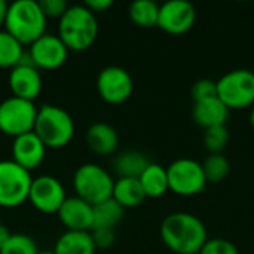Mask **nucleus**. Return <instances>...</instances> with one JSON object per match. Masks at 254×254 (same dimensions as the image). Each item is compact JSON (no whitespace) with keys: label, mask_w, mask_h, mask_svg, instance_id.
<instances>
[{"label":"nucleus","mask_w":254,"mask_h":254,"mask_svg":"<svg viewBox=\"0 0 254 254\" xmlns=\"http://www.w3.org/2000/svg\"><path fill=\"white\" fill-rule=\"evenodd\" d=\"M190 95H192L193 103H201V101L217 98V82L211 79H199L192 85Z\"/></svg>","instance_id":"29"},{"label":"nucleus","mask_w":254,"mask_h":254,"mask_svg":"<svg viewBox=\"0 0 254 254\" xmlns=\"http://www.w3.org/2000/svg\"><path fill=\"white\" fill-rule=\"evenodd\" d=\"M198 254H240L235 244L225 238H211L207 240Z\"/></svg>","instance_id":"30"},{"label":"nucleus","mask_w":254,"mask_h":254,"mask_svg":"<svg viewBox=\"0 0 254 254\" xmlns=\"http://www.w3.org/2000/svg\"><path fill=\"white\" fill-rule=\"evenodd\" d=\"M112 198L124 208H134L146 199V195L138 179H118L113 185Z\"/></svg>","instance_id":"22"},{"label":"nucleus","mask_w":254,"mask_h":254,"mask_svg":"<svg viewBox=\"0 0 254 254\" xmlns=\"http://www.w3.org/2000/svg\"><path fill=\"white\" fill-rule=\"evenodd\" d=\"M115 180L110 173L97 164L80 165L73 176V189L76 196L91 205L112 198Z\"/></svg>","instance_id":"5"},{"label":"nucleus","mask_w":254,"mask_h":254,"mask_svg":"<svg viewBox=\"0 0 254 254\" xmlns=\"http://www.w3.org/2000/svg\"><path fill=\"white\" fill-rule=\"evenodd\" d=\"M57 214L67 231L89 232L92 229V205L76 195L67 196Z\"/></svg>","instance_id":"16"},{"label":"nucleus","mask_w":254,"mask_h":254,"mask_svg":"<svg viewBox=\"0 0 254 254\" xmlns=\"http://www.w3.org/2000/svg\"><path fill=\"white\" fill-rule=\"evenodd\" d=\"M150 161L147 156L137 150H127L118 155L113 161V170L119 179H140Z\"/></svg>","instance_id":"20"},{"label":"nucleus","mask_w":254,"mask_h":254,"mask_svg":"<svg viewBox=\"0 0 254 254\" xmlns=\"http://www.w3.org/2000/svg\"><path fill=\"white\" fill-rule=\"evenodd\" d=\"M131 21L143 28L158 27L159 4L152 0H135L129 4L128 9Z\"/></svg>","instance_id":"24"},{"label":"nucleus","mask_w":254,"mask_h":254,"mask_svg":"<svg viewBox=\"0 0 254 254\" xmlns=\"http://www.w3.org/2000/svg\"><path fill=\"white\" fill-rule=\"evenodd\" d=\"M46 147L34 131L22 134L13 138L12 143V161L27 171L36 170L45 159Z\"/></svg>","instance_id":"15"},{"label":"nucleus","mask_w":254,"mask_h":254,"mask_svg":"<svg viewBox=\"0 0 254 254\" xmlns=\"http://www.w3.org/2000/svg\"><path fill=\"white\" fill-rule=\"evenodd\" d=\"M91 12L94 13H100V12H104L107 10L109 7L113 6V0H88L83 3Z\"/></svg>","instance_id":"33"},{"label":"nucleus","mask_w":254,"mask_h":254,"mask_svg":"<svg viewBox=\"0 0 254 254\" xmlns=\"http://www.w3.org/2000/svg\"><path fill=\"white\" fill-rule=\"evenodd\" d=\"M92 243L95 250H107L115 244L116 235H115V229H91L89 231Z\"/></svg>","instance_id":"31"},{"label":"nucleus","mask_w":254,"mask_h":254,"mask_svg":"<svg viewBox=\"0 0 254 254\" xmlns=\"http://www.w3.org/2000/svg\"><path fill=\"white\" fill-rule=\"evenodd\" d=\"M24 46L4 28L0 30V68H13L22 60Z\"/></svg>","instance_id":"25"},{"label":"nucleus","mask_w":254,"mask_h":254,"mask_svg":"<svg viewBox=\"0 0 254 254\" xmlns=\"http://www.w3.org/2000/svg\"><path fill=\"white\" fill-rule=\"evenodd\" d=\"M37 109L34 101L9 97L0 103V131L9 137H19L34 129Z\"/></svg>","instance_id":"8"},{"label":"nucleus","mask_w":254,"mask_h":254,"mask_svg":"<svg viewBox=\"0 0 254 254\" xmlns=\"http://www.w3.org/2000/svg\"><path fill=\"white\" fill-rule=\"evenodd\" d=\"M97 91L109 104L125 103L134 91L131 74L119 65H107L97 76Z\"/></svg>","instance_id":"11"},{"label":"nucleus","mask_w":254,"mask_h":254,"mask_svg":"<svg viewBox=\"0 0 254 254\" xmlns=\"http://www.w3.org/2000/svg\"><path fill=\"white\" fill-rule=\"evenodd\" d=\"M30 171L16 162L0 161V208H15L28 199L31 186Z\"/></svg>","instance_id":"7"},{"label":"nucleus","mask_w":254,"mask_h":254,"mask_svg":"<svg viewBox=\"0 0 254 254\" xmlns=\"http://www.w3.org/2000/svg\"><path fill=\"white\" fill-rule=\"evenodd\" d=\"M33 131L46 149H60L73 140L74 121L63 107L45 104L37 109Z\"/></svg>","instance_id":"4"},{"label":"nucleus","mask_w":254,"mask_h":254,"mask_svg":"<svg viewBox=\"0 0 254 254\" xmlns=\"http://www.w3.org/2000/svg\"><path fill=\"white\" fill-rule=\"evenodd\" d=\"M201 165L207 183H220L231 173V162L225 155H210Z\"/></svg>","instance_id":"26"},{"label":"nucleus","mask_w":254,"mask_h":254,"mask_svg":"<svg viewBox=\"0 0 254 254\" xmlns=\"http://www.w3.org/2000/svg\"><path fill=\"white\" fill-rule=\"evenodd\" d=\"M48 18L36 0H16L9 4L4 30L22 46L31 45L46 33Z\"/></svg>","instance_id":"3"},{"label":"nucleus","mask_w":254,"mask_h":254,"mask_svg":"<svg viewBox=\"0 0 254 254\" xmlns=\"http://www.w3.org/2000/svg\"><path fill=\"white\" fill-rule=\"evenodd\" d=\"M170 190L180 196H193L205 189L202 165L189 158H180L167 168Z\"/></svg>","instance_id":"9"},{"label":"nucleus","mask_w":254,"mask_h":254,"mask_svg":"<svg viewBox=\"0 0 254 254\" xmlns=\"http://www.w3.org/2000/svg\"><path fill=\"white\" fill-rule=\"evenodd\" d=\"M229 113L231 110L219 98L193 103V107H192V118L195 124L204 129L226 125L229 119Z\"/></svg>","instance_id":"18"},{"label":"nucleus","mask_w":254,"mask_h":254,"mask_svg":"<svg viewBox=\"0 0 254 254\" xmlns=\"http://www.w3.org/2000/svg\"><path fill=\"white\" fill-rule=\"evenodd\" d=\"M217 98L229 110L254 106V71L237 68L217 80Z\"/></svg>","instance_id":"6"},{"label":"nucleus","mask_w":254,"mask_h":254,"mask_svg":"<svg viewBox=\"0 0 254 254\" xmlns=\"http://www.w3.org/2000/svg\"><path fill=\"white\" fill-rule=\"evenodd\" d=\"M9 88L13 97L34 101L42 91V76L25 52L18 65L10 68Z\"/></svg>","instance_id":"14"},{"label":"nucleus","mask_w":254,"mask_h":254,"mask_svg":"<svg viewBox=\"0 0 254 254\" xmlns=\"http://www.w3.org/2000/svg\"><path fill=\"white\" fill-rule=\"evenodd\" d=\"M138 180L146 198H161L170 190L167 168H164L159 164L150 162Z\"/></svg>","instance_id":"21"},{"label":"nucleus","mask_w":254,"mask_h":254,"mask_svg":"<svg viewBox=\"0 0 254 254\" xmlns=\"http://www.w3.org/2000/svg\"><path fill=\"white\" fill-rule=\"evenodd\" d=\"M65 198L67 195L63 183L57 177L45 174L33 179L27 201L40 213L57 214Z\"/></svg>","instance_id":"10"},{"label":"nucleus","mask_w":254,"mask_h":254,"mask_svg":"<svg viewBox=\"0 0 254 254\" xmlns=\"http://www.w3.org/2000/svg\"><path fill=\"white\" fill-rule=\"evenodd\" d=\"M9 4L4 0H0V30L4 28V21H6V13H7Z\"/></svg>","instance_id":"35"},{"label":"nucleus","mask_w":254,"mask_h":254,"mask_svg":"<svg viewBox=\"0 0 254 254\" xmlns=\"http://www.w3.org/2000/svg\"><path fill=\"white\" fill-rule=\"evenodd\" d=\"M10 231L7 229V226L6 225H3V223H0V250L4 247V244L7 243V240L10 238Z\"/></svg>","instance_id":"34"},{"label":"nucleus","mask_w":254,"mask_h":254,"mask_svg":"<svg viewBox=\"0 0 254 254\" xmlns=\"http://www.w3.org/2000/svg\"><path fill=\"white\" fill-rule=\"evenodd\" d=\"M39 249L36 241L25 234H12L0 254H37Z\"/></svg>","instance_id":"28"},{"label":"nucleus","mask_w":254,"mask_h":254,"mask_svg":"<svg viewBox=\"0 0 254 254\" xmlns=\"http://www.w3.org/2000/svg\"><path fill=\"white\" fill-rule=\"evenodd\" d=\"M86 144L94 153L109 156L118 150L119 135L112 125L106 122H95L86 131Z\"/></svg>","instance_id":"17"},{"label":"nucleus","mask_w":254,"mask_h":254,"mask_svg":"<svg viewBox=\"0 0 254 254\" xmlns=\"http://www.w3.org/2000/svg\"><path fill=\"white\" fill-rule=\"evenodd\" d=\"M55 254H95V247L89 232L65 231L55 243Z\"/></svg>","instance_id":"19"},{"label":"nucleus","mask_w":254,"mask_h":254,"mask_svg":"<svg viewBox=\"0 0 254 254\" xmlns=\"http://www.w3.org/2000/svg\"><path fill=\"white\" fill-rule=\"evenodd\" d=\"M164 244L176 254H198L208 240L205 225L190 213H173L161 225Z\"/></svg>","instance_id":"1"},{"label":"nucleus","mask_w":254,"mask_h":254,"mask_svg":"<svg viewBox=\"0 0 254 254\" xmlns=\"http://www.w3.org/2000/svg\"><path fill=\"white\" fill-rule=\"evenodd\" d=\"M27 54L37 68L55 70L65 63L68 49L58 37V34L45 33L30 45Z\"/></svg>","instance_id":"13"},{"label":"nucleus","mask_w":254,"mask_h":254,"mask_svg":"<svg viewBox=\"0 0 254 254\" xmlns=\"http://www.w3.org/2000/svg\"><path fill=\"white\" fill-rule=\"evenodd\" d=\"M250 125L253 127L254 129V106L252 107V112H250Z\"/></svg>","instance_id":"36"},{"label":"nucleus","mask_w":254,"mask_h":254,"mask_svg":"<svg viewBox=\"0 0 254 254\" xmlns=\"http://www.w3.org/2000/svg\"><path fill=\"white\" fill-rule=\"evenodd\" d=\"M229 143V131L226 125L208 128L204 132V146L211 155H222Z\"/></svg>","instance_id":"27"},{"label":"nucleus","mask_w":254,"mask_h":254,"mask_svg":"<svg viewBox=\"0 0 254 254\" xmlns=\"http://www.w3.org/2000/svg\"><path fill=\"white\" fill-rule=\"evenodd\" d=\"M39 4L46 18H58L60 19L68 9V4L64 0H42V1H39Z\"/></svg>","instance_id":"32"},{"label":"nucleus","mask_w":254,"mask_h":254,"mask_svg":"<svg viewBox=\"0 0 254 254\" xmlns=\"http://www.w3.org/2000/svg\"><path fill=\"white\" fill-rule=\"evenodd\" d=\"M125 208L113 198L92 205V229H115L124 219Z\"/></svg>","instance_id":"23"},{"label":"nucleus","mask_w":254,"mask_h":254,"mask_svg":"<svg viewBox=\"0 0 254 254\" xmlns=\"http://www.w3.org/2000/svg\"><path fill=\"white\" fill-rule=\"evenodd\" d=\"M98 36V19L85 4L68 6L60 18L58 37L68 51L82 52L94 45Z\"/></svg>","instance_id":"2"},{"label":"nucleus","mask_w":254,"mask_h":254,"mask_svg":"<svg viewBox=\"0 0 254 254\" xmlns=\"http://www.w3.org/2000/svg\"><path fill=\"white\" fill-rule=\"evenodd\" d=\"M37 254H55L54 252H39Z\"/></svg>","instance_id":"37"},{"label":"nucleus","mask_w":254,"mask_h":254,"mask_svg":"<svg viewBox=\"0 0 254 254\" xmlns=\"http://www.w3.org/2000/svg\"><path fill=\"white\" fill-rule=\"evenodd\" d=\"M196 21V9L188 0H170L159 6L158 27L171 36L188 33Z\"/></svg>","instance_id":"12"}]
</instances>
